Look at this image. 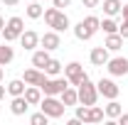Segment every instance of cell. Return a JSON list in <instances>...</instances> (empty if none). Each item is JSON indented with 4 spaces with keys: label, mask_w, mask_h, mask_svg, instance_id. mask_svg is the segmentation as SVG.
Masks as SVG:
<instances>
[{
    "label": "cell",
    "mask_w": 128,
    "mask_h": 125,
    "mask_svg": "<svg viewBox=\"0 0 128 125\" xmlns=\"http://www.w3.org/2000/svg\"><path fill=\"white\" fill-rule=\"evenodd\" d=\"M76 93H79V103L84 106H96V101H98V88H96V83H91L89 76L76 86Z\"/></svg>",
    "instance_id": "obj_1"
},
{
    "label": "cell",
    "mask_w": 128,
    "mask_h": 125,
    "mask_svg": "<svg viewBox=\"0 0 128 125\" xmlns=\"http://www.w3.org/2000/svg\"><path fill=\"white\" fill-rule=\"evenodd\" d=\"M40 110L42 113H47L49 118L54 120V118H62L66 106L62 103V98H57V96H44L42 101H40Z\"/></svg>",
    "instance_id": "obj_2"
},
{
    "label": "cell",
    "mask_w": 128,
    "mask_h": 125,
    "mask_svg": "<svg viewBox=\"0 0 128 125\" xmlns=\"http://www.w3.org/2000/svg\"><path fill=\"white\" fill-rule=\"evenodd\" d=\"M25 32V20L22 17H10L8 22H5V27H2V37H5V42H15V39H20V34Z\"/></svg>",
    "instance_id": "obj_3"
},
{
    "label": "cell",
    "mask_w": 128,
    "mask_h": 125,
    "mask_svg": "<svg viewBox=\"0 0 128 125\" xmlns=\"http://www.w3.org/2000/svg\"><path fill=\"white\" fill-rule=\"evenodd\" d=\"M64 76L69 81V86H79L81 81L86 78V71H84V66H81L79 62H69L64 66Z\"/></svg>",
    "instance_id": "obj_4"
},
{
    "label": "cell",
    "mask_w": 128,
    "mask_h": 125,
    "mask_svg": "<svg viewBox=\"0 0 128 125\" xmlns=\"http://www.w3.org/2000/svg\"><path fill=\"white\" fill-rule=\"evenodd\" d=\"M66 86H69L66 76H49L47 81H44V86H42V93L44 96H59Z\"/></svg>",
    "instance_id": "obj_5"
},
{
    "label": "cell",
    "mask_w": 128,
    "mask_h": 125,
    "mask_svg": "<svg viewBox=\"0 0 128 125\" xmlns=\"http://www.w3.org/2000/svg\"><path fill=\"white\" fill-rule=\"evenodd\" d=\"M96 88H98V96H104V98H118V93H121V88L116 86V81L113 78H101L98 83H96Z\"/></svg>",
    "instance_id": "obj_6"
},
{
    "label": "cell",
    "mask_w": 128,
    "mask_h": 125,
    "mask_svg": "<svg viewBox=\"0 0 128 125\" xmlns=\"http://www.w3.org/2000/svg\"><path fill=\"white\" fill-rule=\"evenodd\" d=\"M47 78H49V76L44 74V71H42V69L32 66V69H27V71H25V78H22V81H25L27 86H40V88H42Z\"/></svg>",
    "instance_id": "obj_7"
},
{
    "label": "cell",
    "mask_w": 128,
    "mask_h": 125,
    "mask_svg": "<svg viewBox=\"0 0 128 125\" xmlns=\"http://www.w3.org/2000/svg\"><path fill=\"white\" fill-rule=\"evenodd\" d=\"M106 69H108L111 76H126L128 74V59L126 57H113V59H108Z\"/></svg>",
    "instance_id": "obj_8"
},
{
    "label": "cell",
    "mask_w": 128,
    "mask_h": 125,
    "mask_svg": "<svg viewBox=\"0 0 128 125\" xmlns=\"http://www.w3.org/2000/svg\"><path fill=\"white\" fill-rule=\"evenodd\" d=\"M40 44L47 49V52H54V49L62 47V37H59L57 30H49V32H44V34L40 37Z\"/></svg>",
    "instance_id": "obj_9"
},
{
    "label": "cell",
    "mask_w": 128,
    "mask_h": 125,
    "mask_svg": "<svg viewBox=\"0 0 128 125\" xmlns=\"http://www.w3.org/2000/svg\"><path fill=\"white\" fill-rule=\"evenodd\" d=\"M20 44L27 49V52H34V49L40 47V34L34 30H25L22 34H20Z\"/></svg>",
    "instance_id": "obj_10"
},
{
    "label": "cell",
    "mask_w": 128,
    "mask_h": 125,
    "mask_svg": "<svg viewBox=\"0 0 128 125\" xmlns=\"http://www.w3.org/2000/svg\"><path fill=\"white\" fill-rule=\"evenodd\" d=\"M108 59H111V57H108V49L106 47H94L91 54H89V62L94 64V66H106Z\"/></svg>",
    "instance_id": "obj_11"
},
{
    "label": "cell",
    "mask_w": 128,
    "mask_h": 125,
    "mask_svg": "<svg viewBox=\"0 0 128 125\" xmlns=\"http://www.w3.org/2000/svg\"><path fill=\"white\" fill-rule=\"evenodd\" d=\"M30 110V103L25 101V96H12V101H10V113L12 115H25Z\"/></svg>",
    "instance_id": "obj_12"
},
{
    "label": "cell",
    "mask_w": 128,
    "mask_h": 125,
    "mask_svg": "<svg viewBox=\"0 0 128 125\" xmlns=\"http://www.w3.org/2000/svg\"><path fill=\"white\" fill-rule=\"evenodd\" d=\"M59 98H62V103L69 108V106H76L79 103V93H76V88L74 86H66L62 93H59Z\"/></svg>",
    "instance_id": "obj_13"
},
{
    "label": "cell",
    "mask_w": 128,
    "mask_h": 125,
    "mask_svg": "<svg viewBox=\"0 0 128 125\" xmlns=\"http://www.w3.org/2000/svg\"><path fill=\"white\" fill-rule=\"evenodd\" d=\"M22 96H25V101H27L30 106H40V101H42V88H40V86H27Z\"/></svg>",
    "instance_id": "obj_14"
},
{
    "label": "cell",
    "mask_w": 128,
    "mask_h": 125,
    "mask_svg": "<svg viewBox=\"0 0 128 125\" xmlns=\"http://www.w3.org/2000/svg\"><path fill=\"white\" fill-rule=\"evenodd\" d=\"M49 27H52V30H57V32H66L69 27H72V22H69L66 12H64V10H59V12H57V17H54V22H52Z\"/></svg>",
    "instance_id": "obj_15"
},
{
    "label": "cell",
    "mask_w": 128,
    "mask_h": 125,
    "mask_svg": "<svg viewBox=\"0 0 128 125\" xmlns=\"http://www.w3.org/2000/svg\"><path fill=\"white\" fill-rule=\"evenodd\" d=\"M12 59H15V49L10 47V42H2L0 44V66H8Z\"/></svg>",
    "instance_id": "obj_16"
},
{
    "label": "cell",
    "mask_w": 128,
    "mask_h": 125,
    "mask_svg": "<svg viewBox=\"0 0 128 125\" xmlns=\"http://www.w3.org/2000/svg\"><path fill=\"white\" fill-rule=\"evenodd\" d=\"M47 62H49V52H47L44 47L32 52V66H37V69H44V64H47Z\"/></svg>",
    "instance_id": "obj_17"
},
{
    "label": "cell",
    "mask_w": 128,
    "mask_h": 125,
    "mask_svg": "<svg viewBox=\"0 0 128 125\" xmlns=\"http://www.w3.org/2000/svg\"><path fill=\"white\" fill-rule=\"evenodd\" d=\"M104 47L108 49V52H118V49L123 47V37H121L118 32H113V34H106V42H104Z\"/></svg>",
    "instance_id": "obj_18"
},
{
    "label": "cell",
    "mask_w": 128,
    "mask_h": 125,
    "mask_svg": "<svg viewBox=\"0 0 128 125\" xmlns=\"http://www.w3.org/2000/svg\"><path fill=\"white\" fill-rule=\"evenodd\" d=\"M106 115H104V108H98V106H89V110H86V118H84V123H101Z\"/></svg>",
    "instance_id": "obj_19"
},
{
    "label": "cell",
    "mask_w": 128,
    "mask_h": 125,
    "mask_svg": "<svg viewBox=\"0 0 128 125\" xmlns=\"http://www.w3.org/2000/svg\"><path fill=\"white\" fill-rule=\"evenodd\" d=\"M121 7H123V2H121V0H104V12H106V17L121 15Z\"/></svg>",
    "instance_id": "obj_20"
},
{
    "label": "cell",
    "mask_w": 128,
    "mask_h": 125,
    "mask_svg": "<svg viewBox=\"0 0 128 125\" xmlns=\"http://www.w3.org/2000/svg\"><path fill=\"white\" fill-rule=\"evenodd\" d=\"M121 113H123V108H121V103H118L116 98H111V101H108V106L104 108V115H106V118H111V120H116Z\"/></svg>",
    "instance_id": "obj_21"
},
{
    "label": "cell",
    "mask_w": 128,
    "mask_h": 125,
    "mask_svg": "<svg viewBox=\"0 0 128 125\" xmlns=\"http://www.w3.org/2000/svg\"><path fill=\"white\" fill-rule=\"evenodd\" d=\"M25 12H27L30 20H40V17L44 15V7L40 5V0H30V5H27V10H25Z\"/></svg>",
    "instance_id": "obj_22"
},
{
    "label": "cell",
    "mask_w": 128,
    "mask_h": 125,
    "mask_svg": "<svg viewBox=\"0 0 128 125\" xmlns=\"http://www.w3.org/2000/svg\"><path fill=\"white\" fill-rule=\"evenodd\" d=\"M25 88H27V83H25L22 78H12V81L8 83V93H10V96H22Z\"/></svg>",
    "instance_id": "obj_23"
},
{
    "label": "cell",
    "mask_w": 128,
    "mask_h": 125,
    "mask_svg": "<svg viewBox=\"0 0 128 125\" xmlns=\"http://www.w3.org/2000/svg\"><path fill=\"white\" fill-rule=\"evenodd\" d=\"M47 76H59V71H62V62H57V59H52L49 57V62L44 64V69H42Z\"/></svg>",
    "instance_id": "obj_24"
},
{
    "label": "cell",
    "mask_w": 128,
    "mask_h": 125,
    "mask_svg": "<svg viewBox=\"0 0 128 125\" xmlns=\"http://www.w3.org/2000/svg\"><path fill=\"white\" fill-rule=\"evenodd\" d=\"M74 37H76L79 42H89V39H91L94 34H91V32L86 30V25H84V22H79V25L74 27Z\"/></svg>",
    "instance_id": "obj_25"
},
{
    "label": "cell",
    "mask_w": 128,
    "mask_h": 125,
    "mask_svg": "<svg viewBox=\"0 0 128 125\" xmlns=\"http://www.w3.org/2000/svg\"><path fill=\"white\" fill-rule=\"evenodd\" d=\"M81 22L86 25V30L91 32V34H96V32L101 30V20H98V17H96V15H89V17H84Z\"/></svg>",
    "instance_id": "obj_26"
},
{
    "label": "cell",
    "mask_w": 128,
    "mask_h": 125,
    "mask_svg": "<svg viewBox=\"0 0 128 125\" xmlns=\"http://www.w3.org/2000/svg\"><path fill=\"white\" fill-rule=\"evenodd\" d=\"M101 30L106 34H113V32H118V22L113 17H106V20H101Z\"/></svg>",
    "instance_id": "obj_27"
},
{
    "label": "cell",
    "mask_w": 128,
    "mask_h": 125,
    "mask_svg": "<svg viewBox=\"0 0 128 125\" xmlns=\"http://www.w3.org/2000/svg\"><path fill=\"white\" fill-rule=\"evenodd\" d=\"M47 120H49V115H47V113H42V110L34 113V115H30V123L32 125H47Z\"/></svg>",
    "instance_id": "obj_28"
},
{
    "label": "cell",
    "mask_w": 128,
    "mask_h": 125,
    "mask_svg": "<svg viewBox=\"0 0 128 125\" xmlns=\"http://www.w3.org/2000/svg\"><path fill=\"white\" fill-rule=\"evenodd\" d=\"M57 12H59V7H54V5H52V7H47V10H44V22H47V25H52V22H54V17H57Z\"/></svg>",
    "instance_id": "obj_29"
},
{
    "label": "cell",
    "mask_w": 128,
    "mask_h": 125,
    "mask_svg": "<svg viewBox=\"0 0 128 125\" xmlns=\"http://www.w3.org/2000/svg\"><path fill=\"white\" fill-rule=\"evenodd\" d=\"M118 34L123 39H128V17H123V25H118Z\"/></svg>",
    "instance_id": "obj_30"
},
{
    "label": "cell",
    "mask_w": 128,
    "mask_h": 125,
    "mask_svg": "<svg viewBox=\"0 0 128 125\" xmlns=\"http://www.w3.org/2000/svg\"><path fill=\"white\" fill-rule=\"evenodd\" d=\"M52 5H54V7H59V10H64V7H69V5H72V0H52Z\"/></svg>",
    "instance_id": "obj_31"
},
{
    "label": "cell",
    "mask_w": 128,
    "mask_h": 125,
    "mask_svg": "<svg viewBox=\"0 0 128 125\" xmlns=\"http://www.w3.org/2000/svg\"><path fill=\"white\" fill-rule=\"evenodd\" d=\"M81 5H84V7H98L101 0H81Z\"/></svg>",
    "instance_id": "obj_32"
},
{
    "label": "cell",
    "mask_w": 128,
    "mask_h": 125,
    "mask_svg": "<svg viewBox=\"0 0 128 125\" xmlns=\"http://www.w3.org/2000/svg\"><path fill=\"white\" fill-rule=\"evenodd\" d=\"M116 120H118V123H121V125H128V113H121V115H118Z\"/></svg>",
    "instance_id": "obj_33"
},
{
    "label": "cell",
    "mask_w": 128,
    "mask_h": 125,
    "mask_svg": "<svg viewBox=\"0 0 128 125\" xmlns=\"http://www.w3.org/2000/svg\"><path fill=\"white\" fill-rule=\"evenodd\" d=\"M17 2H20V0H2V5H5V7H15Z\"/></svg>",
    "instance_id": "obj_34"
},
{
    "label": "cell",
    "mask_w": 128,
    "mask_h": 125,
    "mask_svg": "<svg viewBox=\"0 0 128 125\" xmlns=\"http://www.w3.org/2000/svg\"><path fill=\"white\" fill-rule=\"evenodd\" d=\"M121 15H123V17H128V0L123 2V7H121Z\"/></svg>",
    "instance_id": "obj_35"
},
{
    "label": "cell",
    "mask_w": 128,
    "mask_h": 125,
    "mask_svg": "<svg viewBox=\"0 0 128 125\" xmlns=\"http://www.w3.org/2000/svg\"><path fill=\"white\" fill-rule=\"evenodd\" d=\"M5 93H8V86H0V101L5 98Z\"/></svg>",
    "instance_id": "obj_36"
},
{
    "label": "cell",
    "mask_w": 128,
    "mask_h": 125,
    "mask_svg": "<svg viewBox=\"0 0 128 125\" xmlns=\"http://www.w3.org/2000/svg\"><path fill=\"white\" fill-rule=\"evenodd\" d=\"M2 27H5V20H2V17H0V32H2Z\"/></svg>",
    "instance_id": "obj_37"
},
{
    "label": "cell",
    "mask_w": 128,
    "mask_h": 125,
    "mask_svg": "<svg viewBox=\"0 0 128 125\" xmlns=\"http://www.w3.org/2000/svg\"><path fill=\"white\" fill-rule=\"evenodd\" d=\"M2 76H5V71H2V66H0V81H2Z\"/></svg>",
    "instance_id": "obj_38"
}]
</instances>
